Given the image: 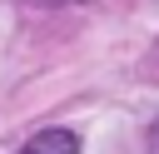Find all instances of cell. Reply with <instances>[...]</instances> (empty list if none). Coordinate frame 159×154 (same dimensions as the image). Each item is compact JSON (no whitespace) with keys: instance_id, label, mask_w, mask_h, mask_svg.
Segmentation results:
<instances>
[{"instance_id":"cell-1","label":"cell","mask_w":159,"mask_h":154,"mask_svg":"<svg viewBox=\"0 0 159 154\" xmlns=\"http://www.w3.org/2000/svg\"><path fill=\"white\" fill-rule=\"evenodd\" d=\"M20 154H80V134L75 129H40L20 144Z\"/></svg>"},{"instance_id":"cell-2","label":"cell","mask_w":159,"mask_h":154,"mask_svg":"<svg viewBox=\"0 0 159 154\" xmlns=\"http://www.w3.org/2000/svg\"><path fill=\"white\" fill-rule=\"evenodd\" d=\"M149 154H159V119H154V129H149Z\"/></svg>"},{"instance_id":"cell-3","label":"cell","mask_w":159,"mask_h":154,"mask_svg":"<svg viewBox=\"0 0 159 154\" xmlns=\"http://www.w3.org/2000/svg\"><path fill=\"white\" fill-rule=\"evenodd\" d=\"M40 5H70V0H40Z\"/></svg>"}]
</instances>
